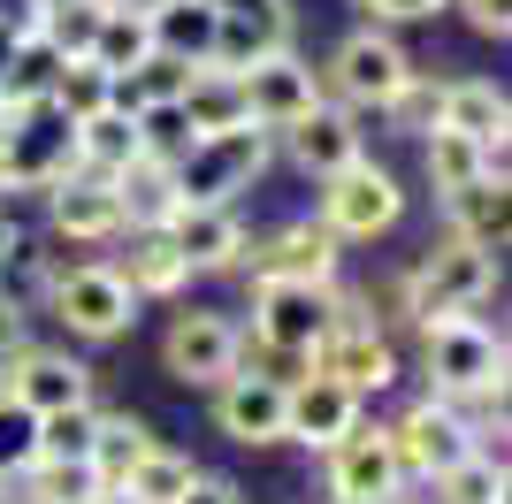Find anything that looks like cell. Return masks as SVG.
I'll use <instances>...</instances> for the list:
<instances>
[{
    "instance_id": "6da1fadb",
    "label": "cell",
    "mask_w": 512,
    "mask_h": 504,
    "mask_svg": "<svg viewBox=\"0 0 512 504\" xmlns=\"http://www.w3.org/2000/svg\"><path fill=\"white\" fill-rule=\"evenodd\" d=\"M490 291H497V260H490V252H474V245H459L451 230H444V245H428L421 260L406 268V283H398V298H406V314H413L421 336L467 321Z\"/></svg>"
},
{
    "instance_id": "7a4b0ae2",
    "label": "cell",
    "mask_w": 512,
    "mask_h": 504,
    "mask_svg": "<svg viewBox=\"0 0 512 504\" xmlns=\"http://www.w3.org/2000/svg\"><path fill=\"white\" fill-rule=\"evenodd\" d=\"M77 176V123L54 100L8 107L0 115V191H54Z\"/></svg>"
},
{
    "instance_id": "3957f363",
    "label": "cell",
    "mask_w": 512,
    "mask_h": 504,
    "mask_svg": "<svg viewBox=\"0 0 512 504\" xmlns=\"http://www.w3.org/2000/svg\"><path fill=\"white\" fill-rule=\"evenodd\" d=\"M321 230L337 237V245H375V237H390L398 222H406V184L390 176L383 161H352L337 168V176H321Z\"/></svg>"
},
{
    "instance_id": "277c9868",
    "label": "cell",
    "mask_w": 512,
    "mask_h": 504,
    "mask_svg": "<svg viewBox=\"0 0 512 504\" xmlns=\"http://www.w3.org/2000/svg\"><path fill=\"white\" fill-rule=\"evenodd\" d=\"M268 153H276V138H268V130H253V123L199 138V146L169 168V176H176V207H230L237 191L260 184Z\"/></svg>"
},
{
    "instance_id": "5b68a950",
    "label": "cell",
    "mask_w": 512,
    "mask_h": 504,
    "mask_svg": "<svg viewBox=\"0 0 512 504\" xmlns=\"http://www.w3.org/2000/svg\"><path fill=\"white\" fill-rule=\"evenodd\" d=\"M337 306H344L337 283H329V291H321V283H260L253 291V344L314 367L321 336L337 329Z\"/></svg>"
},
{
    "instance_id": "8992f818",
    "label": "cell",
    "mask_w": 512,
    "mask_h": 504,
    "mask_svg": "<svg viewBox=\"0 0 512 504\" xmlns=\"http://www.w3.org/2000/svg\"><path fill=\"white\" fill-rule=\"evenodd\" d=\"M314 375H329L337 390H352L360 405L383 398L390 382H398V344L375 329V314H360V298H344V306H337V329L321 336Z\"/></svg>"
},
{
    "instance_id": "52a82bcc",
    "label": "cell",
    "mask_w": 512,
    "mask_h": 504,
    "mask_svg": "<svg viewBox=\"0 0 512 504\" xmlns=\"http://www.w3.org/2000/svg\"><path fill=\"white\" fill-rule=\"evenodd\" d=\"M46 314L62 321L69 336H85V344H115V336H130V321H138V298L107 275V260H85V268H54Z\"/></svg>"
},
{
    "instance_id": "ba28073f",
    "label": "cell",
    "mask_w": 512,
    "mask_h": 504,
    "mask_svg": "<svg viewBox=\"0 0 512 504\" xmlns=\"http://www.w3.org/2000/svg\"><path fill=\"white\" fill-rule=\"evenodd\" d=\"M406 77H413V54L390 31H352V39L329 54V92H337V107H367V115H383L398 92H406ZM321 92V100H329Z\"/></svg>"
},
{
    "instance_id": "9c48e42d",
    "label": "cell",
    "mask_w": 512,
    "mask_h": 504,
    "mask_svg": "<svg viewBox=\"0 0 512 504\" xmlns=\"http://www.w3.org/2000/svg\"><path fill=\"white\" fill-rule=\"evenodd\" d=\"M237 344H245V329H237L222 306H184V314L169 321V336H161V367H169L184 390H222V382L237 375Z\"/></svg>"
},
{
    "instance_id": "30bf717a",
    "label": "cell",
    "mask_w": 512,
    "mask_h": 504,
    "mask_svg": "<svg viewBox=\"0 0 512 504\" xmlns=\"http://www.w3.org/2000/svg\"><path fill=\"white\" fill-rule=\"evenodd\" d=\"M390 451H398V466H406V482H444L459 459L482 451V436L467 428V413L421 398V405H406V413L390 420Z\"/></svg>"
},
{
    "instance_id": "8fae6325",
    "label": "cell",
    "mask_w": 512,
    "mask_h": 504,
    "mask_svg": "<svg viewBox=\"0 0 512 504\" xmlns=\"http://www.w3.org/2000/svg\"><path fill=\"white\" fill-rule=\"evenodd\" d=\"M237 100H245V123L253 130L283 138L291 123H306L321 107V77H314V62H299L283 46V54H260L253 69H237Z\"/></svg>"
},
{
    "instance_id": "7c38bea8",
    "label": "cell",
    "mask_w": 512,
    "mask_h": 504,
    "mask_svg": "<svg viewBox=\"0 0 512 504\" xmlns=\"http://www.w3.org/2000/svg\"><path fill=\"white\" fill-rule=\"evenodd\" d=\"M0 390H8L31 420L77 413V405H92V367L77 352H54V344H23L16 359H0Z\"/></svg>"
},
{
    "instance_id": "4fadbf2b",
    "label": "cell",
    "mask_w": 512,
    "mask_h": 504,
    "mask_svg": "<svg viewBox=\"0 0 512 504\" xmlns=\"http://www.w3.org/2000/svg\"><path fill=\"white\" fill-rule=\"evenodd\" d=\"M337 268H344V245L321 230L314 214L268 230L260 245H245V275H253V291H260V283H321V291H329Z\"/></svg>"
},
{
    "instance_id": "5bb4252c",
    "label": "cell",
    "mask_w": 512,
    "mask_h": 504,
    "mask_svg": "<svg viewBox=\"0 0 512 504\" xmlns=\"http://www.w3.org/2000/svg\"><path fill=\"white\" fill-rule=\"evenodd\" d=\"M329 459V504H398L406 497V466L390 451V428H352L337 451H321Z\"/></svg>"
},
{
    "instance_id": "9a60e30c",
    "label": "cell",
    "mask_w": 512,
    "mask_h": 504,
    "mask_svg": "<svg viewBox=\"0 0 512 504\" xmlns=\"http://www.w3.org/2000/svg\"><path fill=\"white\" fill-rule=\"evenodd\" d=\"M46 222L54 237L69 245H115L123 237V199H115V176H62V184L46 191Z\"/></svg>"
},
{
    "instance_id": "2e32d148",
    "label": "cell",
    "mask_w": 512,
    "mask_h": 504,
    "mask_svg": "<svg viewBox=\"0 0 512 504\" xmlns=\"http://www.w3.org/2000/svg\"><path fill=\"white\" fill-rule=\"evenodd\" d=\"M176 245V260L192 275H230V268H245V222H237V207H176L169 214V230H161Z\"/></svg>"
},
{
    "instance_id": "e0dca14e",
    "label": "cell",
    "mask_w": 512,
    "mask_h": 504,
    "mask_svg": "<svg viewBox=\"0 0 512 504\" xmlns=\"http://www.w3.org/2000/svg\"><path fill=\"white\" fill-rule=\"evenodd\" d=\"M360 428V398L337 390L329 375H306L283 390V443H306V451H337L344 436Z\"/></svg>"
},
{
    "instance_id": "ac0fdd59",
    "label": "cell",
    "mask_w": 512,
    "mask_h": 504,
    "mask_svg": "<svg viewBox=\"0 0 512 504\" xmlns=\"http://www.w3.org/2000/svg\"><path fill=\"white\" fill-rule=\"evenodd\" d=\"M283 153H291V161L306 168V176H337V168H352L360 161V123H352V107H337V100H321L314 115H306V123H291L283 130Z\"/></svg>"
},
{
    "instance_id": "d6986e66",
    "label": "cell",
    "mask_w": 512,
    "mask_h": 504,
    "mask_svg": "<svg viewBox=\"0 0 512 504\" xmlns=\"http://www.w3.org/2000/svg\"><path fill=\"white\" fill-rule=\"evenodd\" d=\"M214 428L230 443H283V390L260 375H230L222 390H214Z\"/></svg>"
},
{
    "instance_id": "ffe728a7",
    "label": "cell",
    "mask_w": 512,
    "mask_h": 504,
    "mask_svg": "<svg viewBox=\"0 0 512 504\" xmlns=\"http://www.w3.org/2000/svg\"><path fill=\"white\" fill-rule=\"evenodd\" d=\"M505 84L490 77H444V115H436V130H451V138H467V146H505Z\"/></svg>"
},
{
    "instance_id": "44dd1931",
    "label": "cell",
    "mask_w": 512,
    "mask_h": 504,
    "mask_svg": "<svg viewBox=\"0 0 512 504\" xmlns=\"http://www.w3.org/2000/svg\"><path fill=\"white\" fill-rule=\"evenodd\" d=\"M107 275H115L130 298H176L184 283H192V268L176 260V245L161 230H130V245L107 260Z\"/></svg>"
},
{
    "instance_id": "7402d4cb",
    "label": "cell",
    "mask_w": 512,
    "mask_h": 504,
    "mask_svg": "<svg viewBox=\"0 0 512 504\" xmlns=\"http://www.w3.org/2000/svg\"><path fill=\"white\" fill-rule=\"evenodd\" d=\"M444 214H451V237H459V245L490 252V260L505 252V237H512V191L497 184V176H482V184H467V191H451Z\"/></svg>"
},
{
    "instance_id": "603a6c76",
    "label": "cell",
    "mask_w": 512,
    "mask_h": 504,
    "mask_svg": "<svg viewBox=\"0 0 512 504\" xmlns=\"http://www.w3.org/2000/svg\"><path fill=\"white\" fill-rule=\"evenodd\" d=\"M153 23V54H169L184 69H214V8L207 0H169Z\"/></svg>"
},
{
    "instance_id": "cb8c5ba5",
    "label": "cell",
    "mask_w": 512,
    "mask_h": 504,
    "mask_svg": "<svg viewBox=\"0 0 512 504\" xmlns=\"http://www.w3.org/2000/svg\"><path fill=\"white\" fill-rule=\"evenodd\" d=\"M85 62L107 69V77L123 84L130 69H146V62H153V23H146V16H130V8H100V31H92Z\"/></svg>"
},
{
    "instance_id": "d4e9b609",
    "label": "cell",
    "mask_w": 512,
    "mask_h": 504,
    "mask_svg": "<svg viewBox=\"0 0 512 504\" xmlns=\"http://www.w3.org/2000/svg\"><path fill=\"white\" fill-rule=\"evenodd\" d=\"M115 199H123V237L130 230H169L176 214V176L161 161H130L123 176H115Z\"/></svg>"
},
{
    "instance_id": "484cf974",
    "label": "cell",
    "mask_w": 512,
    "mask_h": 504,
    "mask_svg": "<svg viewBox=\"0 0 512 504\" xmlns=\"http://www.w3.org/2000/svg\"><path fill=\"white\" fill-rule=\"evenodd\" d=\"M153 443L161 436L138 413H100V428H92V474H100V489H123V474L146 459Z\"/></svg>"
},
{
    "instance_id": "4316f807",
    "label": "cell",
    "mask_w": 512,
    "mask_h": 504,
    "mask_svg": "<svg viewBox=\"0 0 512 504\" xmlns=\"http://www.w3.org/2000/svg\"><path fill=\"white\" fill-rule=\"evenodd\" d=\"M130 161H138V123H130L123 107L77 123V168H85V176H123Z\"/></svg>"
},
{
    "instance_id": "83f0119b",
    "label": "cell",
    "mask_w": 512,
    "mask_h": 504,
    "mask_svg": "<svg viewBox=\"0 0 512 504\" xmlns=\"http://www.w3.org/2000/svg\"><path fill=\"white\" fill-rule=\"evenodd\" d=\"M199 482V466L184 459V451H169V443H153L146 459L123 474V497L130 504H184V489Z\"/></svg>"
},
{
    "instance_id": "f1b7e54d",
    "label": "cell",
    "mask_w": 512,
    "mask_h": 504,
    "mask_svg": "<svg viewBox=\"0 0 512 504\" xmlns=\"http://www.w3.org/2000/svg\"><path fill=\"white\" fill-rule=\"evenodd\" d=\"M184 123H192L199 138L245 123V100H237V77H230V69H192V84H184Z\"/></svg>"
},
{
    "instance_id": "f546056e",
    "label": "cell",
    "mask_w": 512,
    "mask_h": 504,
    "mask_svg": "<svg viewBox=\"0 0 512 504\" xmlns=\"http://www.w3.org/2000/svg\"><path fill=\"white\" fill-rule=\"evenodd\" d=\"M436 489V504H505V443H482L474 459H459Z\"/></svg>"
},
{
    "instance_id": "4dcf8cb0",
    "label": "cell",
    "mask_w": 512,
    "mask_h": 504,
    "mask_svg": "<svg viewBox=\"0 0 512 504\" xmlns=\"http://www.w3.org/2000/svg\"><path fill=\"white\" fill-rule=\"evenodd\" d=\"M421 168H428V184H436V199H451V191H467V184H482V176H490L482 146L451 138V130H428V138H421Z\"/></svg>"
},
{
    "instance_id": "1f68e13d",
    "label": "cell",
    "mask_w": 512,
    "mask_h": 504,
    "mask_svg": "<svg viewBox=\"0 0 512 504\" xmlns=\"http://www.w3.org/2000/svg\"><path fill=\"white\" fill-rule=\"evenodd\" d=\"M54 107H62L69 123H85V115H107L115 107V77L92 62H62V77H54Z\"/></svg>"
},
{
    "instance_id": "d6a6232c",
    "label": "cell",
    "mask_w": 512,
    "mask_h": 504,
    "mask_svg": "<svg viewBox=\"0 0 512 504\" xmlns=\"http://www.w3.org/2000/svg\"><path fill=\"white\" fill-rule=\"evenodd\" d=\"M16 489H31V497H46V504H92L100 497V474H92L85 459H39Z\"/></svg>"
},
{
    "instance_id": "836d02e7",
    "label": "cell",
    "mask_w": 512,
    "mask_h": 504,
    "mask_svg": "<svg viewBox=\"0 0 512 504\" xmlns=\"http://www.w3.org/2000/svg\"><path fill=\"white\" fill-rule=\"evenodd\" d=\"M31 466H39V420L0 390V482H23Z\"/></svg>"
},
{
    "instance_id": "e575fe53",
    "label": "cell",
    "mask_w": 512,
    "mask_h": 504,
    "mask_svg": "<svg viewBox=\"0 0 512 504\" xmlns=\"http://www.w3.org/2000/svg\"><path fill=\"white\" fill-rule=\"evenodd\" d=\"M92 428H100V405L46 413V420H39V459H85V466H92Z\"/></svg>"
},
{
    "instance_id": "d590c367",
    "label": "cell",
    "mask_w": 512,
    "mask_h": 504,
    "mask_svg": "<svg viewBox=\"0 0 512 504\" xmlns=\"http://www.w3.org/2000/svg\"><path fill=\"white\" fill-rule=\"evenodd\" d=\"M436 115H444V84L421 77V69H413L406 92L383 107V123H390V130H406V138H428V130H436Z\"/></svg>"
},
{
    "instance_id": "8d00e7d4",
    "label": "cell",
    "mask_w": 512,
    "mask_h": 504,
    "mask_svg": "<svg viewBox=\"0 0 512 504\" xmlns=\"http://www.w3.org/2000/svg\"><path fill=\"white\" fill-rule=\"evenodd\" d=\"M360 8L375 16V31H383V23H421V16H436L444 0H360Z\"/></svg>"
},
{
    "instance_id": "74e56055",
    "label": "cell",
    "mask_w": 512,
    "mask_h": 504,
    "mask_svg": "<svg viewBox=\"0 0 512 504\" xmlns=\"http://www.w3.org/2000/svg\"><path fill=\"white\" fill-rule=\"evenodd\" d=\"M459 8H467V23L482 31V39H505L512 31V0H459Z\"/></svg>"
},
{
    "instance_id": "f35d334b",
    "label": "cell",
    "mask_w": 512,
    "mask_h": 504,
    "mask_svg": "<svg viewBox=\"0 0 512 504\" xmlns=\"http://www.w3.org/2000/svg\"><path fill=\"white\" fill-rule=\"evenodd\" d=\"M184 504H245V489H237L230 474H199V482L184 489Z\"/></svg>"
},
{
    "instance_id": "ab89813d",
    "label": "cell",
    "mask_w": 512,
    "mask_h": 504,
    "mask_svg": "<svg viewBox=\"0 0 512 504\" xmlns=\"http://www.w3.org/2000/svg\"><path fill=\"white\" fill-rule=\"evenodd\" d=\"M107 8H130V16H161L169 0H107Z\"/></svg>"
},
{
    "instance_id": "60d3db41",
    "label": "cell",
    "mask_w": 512,
    "mask_h": 504,
    "mask_svg": "<svg viewBox=\"0 0 512 504\" xmlns=\"http://www.w3.org/2000/svg\"><path fill=\"white\" fill-rule=\"evenodd\" d=\"M16 237H23V230L8 222V207H0V260H8V245H16Z\"/></svg>"
},
{
    "instance_id": "b9f144b4",
    "label": "cell",
    "mask_w": 512,
    "mask_h": 504,
    "mask_svg": "<svg viewBox=\"0 0 512 504\" xmlns=\"http://www.w3.org/2000/svg\"><path fill=\"white\" fill-rule=\"evenodd\" d=\"M92 504H130V497H123V489H100V497H92Z\"/></svg>"
}]
</instances>
